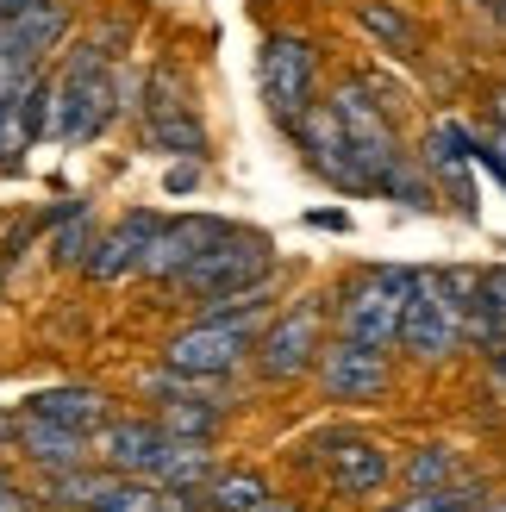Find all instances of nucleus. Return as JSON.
<instances>
[{"label": "nucleus", "instance_id": "24", "mask_svg": "<svg viewBox=\"0 0 506 512\" xmlns=\"http://www.w3.org/2000/svg\"><path fill=\"white\" fill-rule=\"evenodd\" d=\"M113 469H63V475H50V500H57V506H100V500H107V488H113Z\"/></svg>", "mask_w": 506, "mask_h": 512}, {"label": "nucleus", "instance_id": "33", "mask_svg": "<svg viewBox=\"0 0 506 512\" xmlns=\"http://www.w3.org/2000/svg\"><path fill=\"white\" fill-rule=\"evenodd\" d=\"M163 512H194V506H188V494H163Z\"/></svg>", "mask_w": 506, "mask_h": 512}, {"label": "nucleus", "instance_id": "40", "mask_svg": "<svg viewBox=\"0 0 506 512\" xmlns=\"http://www.w3.org/2000/svg\"><path fill=\"white\" fill-rule=\"evenodd\" d=\"M463 512H488V506H463Z\"/></svg>", "mask_w": 506, "mask_h": 512}, {"label": "nucleus", "instance_id": "26", "mask_svg": "<svg viewBox=\"0 0 506 512\" xmlns=\"http://www.w3.org/2000/svg\"><path fill=\"white\" fill-rule=\"evenodd\" d=\"M163 425L175 431V438H213V425H219V400H200V394L163 400Z\"/></svg>", "mask_w": 506, "mask_h": 512}, {"label": "nucleus", "instance_id": "6", "mask_svg": "<svg viewBox=\"0 0 506 512\" xmlns=\"http://www.w3.org/2000/svg\"><path fill=\"white\" fill-rule=\"evenodd\" d=\"M313 82H319V57H313V44L307 38H294V32H275L263 44V100H269V113L275 125H294L307 119L313 107Z\"/></svg>", "mask_w": 506, "mask_h": 512}, {"label": "nucleus", "instance_id": "36", "mask_svg": "<svg viewBox=\"0 0 506 512\" xmlns=\"http://www.w3.org/2000/svg\"><path fill=\"white\" fill-rule=\"evenodd\" d=\"M494 19H500V32H506V0H500V7H494Z\"/></svg>", "mask_w": 506, "mask_h": 512}, {"label": "nucleus", "instance_id": "30", "mask_svg": "<svg viewBox=\"0 0 506 512\" xmlns=\"http://www.w3.org/2000/svg\"><path fill=\"white\" fill-rule=\"evenodd\" d=\"M475 163H482L488 175H494V182L506 188V125H482V132H475Z\"/></svg>", "mask_w": 506, "mask_h": 512}, {"label": "nucleus", "instance_id": "21", "mask_svg": "<svg viewBox=\"0 0 506 512\" xmlns=\"http://www.w3.org/2000/svg\"><path fill=\"white\" fill-rule=\"evenodd\" d=\"M207 469H213V450H207V438H175L169 431V450H163V463H157V488H175V494H188V488H200L207 481Z\"/></svg>", "mask_w": 506, "mask_h": 512}, {"label": "nucleus", "instance_id": "31", "mask_svg": "<svg viewBox=\"0 0 506 512\" xmlns=\"http://www.w3.org/2000/svg\"><path fill=\"white\" fill-rule=\"evenodd\" d=\"M194 182H200V169H194V163H182V169H169V194H188Z\"/></svg>", "mask_w": 506, "mask_h": 512}, {"label": "nucleus", "instance_id": "2", "mask_svg": "<svg viewBox=\"0 0 506 512\" xmlns=\"http://www.w3.org/2000/svg\"><path fill=\"white\" fill-rule=\"evenodd\" d=\"M119 113V82H113V69L107 57L88 44V50H75L69 69L50 82V113H44V132L50 138H63V144H88L107 132V119Z\"/></svg>", "mask_w": 506, "mask_h": 512}, {"label": "nucleus", "instance_id": "42", "mask_svg": "<svg viewBox=\"0 0 506 512\" xmlns=\"http://www.w3.org/2000/svg\"><path fill=\"white\" fill-rule=\"evenodd\" d=\"M388 512H400V506H388Z\"/></svg>", "mask_w": 506, "mask_h": 512}, {"label": "nucleus", "instance_id": "25", "mask_svg": "<svg viewBox=\"0 0 506 512\" xmlns=\"http://www.w3.org/2000/svg\"><path fill=\"white\" fill-rule=\"evenodd\" d=\"M407 481H413V494H419V488H457V481H463L457 450H450V444H425V450H413V456H407Z\"/></svg>", "mask_w": 506, "mask_h": 512}, {"label": "nucleus", "instance_id": "9", "mask_svg": "<svg viewBox=\"0 0 506 512\" xmlns=\"http://www.w3.org/2000/svg\"><path fill=\"white\" fill-rule=\"evenodd\" d=\"M138 113H144V138H150V150H169V157H188V163L207 150V132H200V119H194V107L182 100V88H175L169 69L150 75Z\"/></svg>", "mask_w": 506, "mask_h": 512}, {"label": "nucleus", "instance_id": "12", "mask_svg": "<svg viewBox=\"0 0 506 512\" xmlns=\"http://www.w3.org/2000/svg\"><path fill=\"white\" fill-rule=\"evenodd\" d=\"M319 306H294L288 319H275L269 331H263V375H275V381H288V375H300V369H313L319 363Z\"/></svg>", "mask_w": 506, "mask_h": 512}, {"label": "nucleus", "instance_id": "5", "mask_svg": "<svg viewBox=\"0 0 506 512\" xmlns=\"http://www.w3.org/2000/svg\"><path fill=\"white\" fill-rule=\"evenodd\" d=\"M332 107H338V119H344L350 144H357V157H363V169H369L375 194H382V182H388V175L413 157V150H400V138H394L388 100H375V94H369V82H344V88L332 94Z\"/></svg>", "mask_w": 506, "mask_h": 512}, {"label": "nucleus", "instance_id": "3", "mask_svg": "<svg viewBox=\"0 0 506 512\" xmlns=\"http://www.w3.org/2000/svg\"><path fill=\"white\" fill-rule=\"evenodd\" d=\"M413 281L419 269H363L344 281L338 294V331L357 344H375V350H394L400 344V319H407V300H413Z\"/></svg>", "mask_w": 506, "mask_h": 512}, {"label": "nucleus", "instance_id": "22", "mask_svg": "<svg viewBox=\"0 0 506 512\" xmlns=\"http://www.w3.org/2000/svg\"><path fill=\"white\" fill-rule=\"evenodd\" d=\"M357 25L375 38V44H388V50H400V57H413L419 50V25L394 7V0H357Z\"/></svg>", "mask_w": 506, "mask_h": 512}, {"label": "nucleus", "instance_id": "20", "mask_svg": "<svg viewBox=\"0 0 506 512\" xmlns=\"http://www.w3.org/2000/svg\"><path fill=\"white\" fill-rule=\"evenodd\" d=\"M469 344H488V350L506 344V263L482 269V281H475V300H469Z\"/></svg>", "mask_w": 506, "mask_h": 512}, {"label": "nucleus", "instance_id": "18", "mask_svg": "<svg viewBox=\"0 0 506 512\" xmlns=\"http://www.w3.org/2000/svg\"><path fill=\"white\" fill-rule=\"evenodd\" d=\"M69 32V7L63 0H44V7H25L0 19V50H19V57H50Z\"/></svg>", "mask_w": 506, "mask_h": 512}, {"label": "nucleus", "instance_id": "28", "mask_svg": "<svg viewBox=\"0 0 506 512\" xmlns=\"http://www.w3.org/2000/svg\"><path fill=\"white\" fill-rule=\"evenodd\" d=\"M94 512H163V494H150L138 475H119L113 488H107V500H100Z\"/></svg>", "mask_w": 506, "mask_h": 512}, {"label": "nucleus", "instance_id": "35", "mask_svg": "<svg viewBox=\"0 0 506 512\" xmlns=\"http://www.w3.org/2000/svg\"><path fill=\"white\" fill-rule=\"evenodd\" d=\"M257 512H300V506H294V500H263Z\"/></svg>", "mask_w": 506, "mask_h": 512}, {"label": "nucleus", "instance_id": "27", "mask_svg": "<svg viewBox=\"0 0 506 512\" xmlns=\"http://www.w3.org/2000/svg\"><path fill=\"white\" fill-rule=\"evenodd\" d=\"M32 94H38V57L0 50V107H7V100H32Z\"/></svg>", "mask_w": 506, "mask_h": 512}, {"label": "nucleus", "instance_id": "4", "mask_svg": "<svg viewBox=\"0 0 506 512\" xmlns=\"http://www.w3.org/2000/svg\"><path fill=\"white\" fill-rule=\"evenodd\" d=\"M275 275V250H269V238H257V232H244V225H232L200 263L182 275V288L188 294H200V300H225V294H244V288H263V281Z\"/></svg>", "mask_w": 506, "mask_h": 512}, {"label": "nucleus", "instance_id": "19", "mask_svg": "<svg viewBox=\"0 0 506 512\" xmlns=\"http://www.w3.org/2000/svg\"><path fill=\"white\" fill-rule=\"evenodd\" d=\"M25 413H38V419H57V425H69V431H107L113 419H107V400H100L94 388H50V394H38Z\"/></svg>", "mask_w": 506, "mask_h": 512}, {"label": "nucleus", "instance_id": "41", "mask_svg": "<svg viewBox=\"0 0 506 512\" xmlns=\"http://www.w3.org/2000/svg\"><path fill=\"white\" fill-rule=\"evenodd\" d=\"M0 488H7V475H0Z\"/></svg>", "mask_w": 506, "mask_h": 512}, {"label": "nucleus", "instance_id": "38", "mask_svg": "<svg viewBox=\"0 0 506 512\" xmlns=\"http://www.w3.org/2000/svg\"><path fill=\"white\" fill-rule=\"evenodd\" d=\"M500 375H506V344H500Z\"/></svg>", "mask_w": 506, "mask_h": 512}, {"label": "nucleus", "instance_id": "15", "mask_svg": "<svg viewBox=\"0 0 506 512\" xmlns=\"http://www.w3.org/2000/svg\"><path fill=\"white\" fill-rule=\"evenodd\" d=\"M13 444L25 450V463H38V469H50V475L88 463V438H82V431H69V425H57V419H38V413H19V419H13Z\"/></svg>", "mask_w": 506, "mask_h": 512}, {"label": "nucleus", "instance_id": "13", "mask_svg": "<svg viewBox=\"0 0 506 512\" xmlns=\"http://www.w3.org/2000/svg\"><path fill=\"white\" fill-rule=\"evenodd\" d=\"M169 450V425H150V419H113L107 431H100V463H107L113 475H138L150 481Z\"/></svg>", "mask_w": 506, "mask_h": 512}, {"label": "nucleus", "instance_id": "1", "mask_svg": "<svg viewBox=\"0 0 506 512\" xmlns=\"http://www.w3.org/2000/svg\"><path fill=\"white\" fill-rule=\"evenodd\" d=\"M482 269H425L413 281L407 319H400V350L419 363H444L450 350L469 338V300Z\"/></svg>", "mask_w": 506, "mask_h": 512}, {"label": "nucleus", "instance_id": "14", "mask_svg": "<svg viewBox=\"0 0 506 512\" xmlns=\"http://www.w3.org/2000/svg\"><path fill=\"white\" fill-rule=\"evenodd\" d=\"M325 475H332V488L350 494V500H363V494H382L388 488V450L375 444V438H332L325 444Z\"/></svg>", "mask_w": 506, "mask_h": 512}, {"label": "nucleus", "instance_id": "17", "mask_svg": "<svg viewBox=\"0 0 506 512\" xmlns=\"http://www.w3.org/2000/svg\"><path fill=\"white\" fill-rule=\"evenodd\" d=\"M157 232H163V219H150V213H132L125 225H113V232L94 244V256H88V275H94V281H119V275L144 269V256H150V238H157Z\"/></svg>", "mask_w": 506, "mask_h": 512}, {"label": "nucleus", "instance_id": "29", "mask_svg": "<svg viewBox=\"0 0 506 512\" xmlns=\"http://www.w3.org/2000/svg\"><path fill=\"white\" fill-rule=\"evenodd\" d=\"M94 225H88V213H75V225H63V232H57V244H50V256H57V263L69 269V263H82L88 269V256H94Z\"/></svg>", "mask_w": 506, "mask_h": 512}, {"label": "nucleus", "instance_id": "11", "mask_svg": "<svg viewBox=\"0 0 506 512\" xmlns=\"http://www.w3.org/2000/svg\"><path fill=\"white\" fill-rule=\"evenodd\" d=\"M232 225L213 219V213H188V219H169L157 238H150V256H144V275H157V281H182L200 256H207Z\"/></svg>", "mask_w": 506, "mask_h": 512}, {"label": "nucleus", "instance_id": "39", "mask_svg": "<svg viewBox=\"0 0 506 512\" xmlns=\"http://www.w3.org/2000/svg\"><path fill=\"white\" fill-rule=\"evenodd\" d=\"M488 512H506V500H494V506H488Z\"/></svg>", "mask_w": 506, "mask_h": 512}, {"label": "nucleus", "instance_id": "37", "mask_svg": "<svg viewBox=\"0 0 506 512\" xmlns=\"http://www.w3.org/2000/svg\"><path fill=\"white\" fill-rule=\"evenodd\" d=\"M469 7H488V13H494V7H500V0H469Z\"/></svg>", "mask_w": 506, "mask_h": 512}, {"label": "nucleus", "instance_id": "16", "mask_svg": "<svg viewBox=\"0 0 506 512\" xmlns=\"http://www.w3.org/2000/svg\"><path fill=\"white\" fill-rule=\"evenodd\" d=\"M469 163H475V132H469V125H457V119L432 125V138H425V169H432V175H444V182H450V194H457V207L475 219Z\"/></svg>", "mask_w": 506, "mask_h": 512}, {"label": "nucleus", "instance_id": "10", "mask_svg": "<svg viewBox=\"0 0 506 512\" xmlns=\"http://www.w3.org/2000/svg\"><path fill=\"white\" fill-rule=\"evenodd\" d=\"M319 381L332 400H382L388 394V350L338 338V344L319 350Z\"/></svg>", "mask_w": 506, "mask_h": 512}, {"label": "nucleus", "instance_id": "8", "mask_svg": "<svg viewBox=\"0 0 506 512\" xmlns=\"http://www.w3.org/2000/svg\"><path fill=\"white\" fill-rule=\"evenodd\" d=\"M257 344V331H250L244 319H200L188 325L182 338H169L163 350V363L175 375H200V381H219V375H232L244 363V350Z\"/></svg>", "mask_w": 506, "mask_h": 512}, {"label": "nucleus", "instance_id": "32", "mask_svg": "<svg viewBox=\"0 0 506 512\" xmlns=\"http://www.w3.org/2000/svg\"><path fill=\"white\" fill-rule=\"evenodd\" d=\"M488 119H494V125H506V88H494V94H488Z\"/></svg>", "mask_w": 506, "mask_h": 512}, {"label": "nucleus", "instance_id": "34", "mask_svg": "<svg viewBox=\"0 0 506 512\" xmlns=\"http://www.w3.org/2000/svg\"><path fill=\"white\" fill-rule=\"evenodd\" d=\"M0 512H25V506H19V494H13V488H0Z\"/></svg>", "mask_w": 506, "mask_h": 512}, {"label": "nucleus", "instance_id": "23", "mask_svg": "<svg viewBox=\"0 0 506 512\" xmlns=\"http://www.w3.org/2000/svg\"><path fill=\"white\" fill-rule=\"evenodd\" d=\"M263 500H269V488H263V475H250V469H232V475L207 481V506L213 512H257Z\"/></svg>", "mask_w": 506, "mask_h": 512}, {"label": "nucleus", "instance_id": "7", "mask_svg": "<svg viewBox=\"0 0 506 512\" xmlns=\"http://www.w3.org/2000/svg\"><path fill=\"white\" fill-rule=\"evenodd\" d=\"M294 138H300L307 163L332 188H344V194H375V182H369V169H363V157H357V144H350V132H344V119H338L332 100H313L307 119L294 125Z\"/></svg>", "mask_w": 506, "mask_h": 512}]
</instances>
